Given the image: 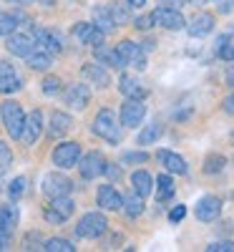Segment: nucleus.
<instances>
[{"label": "nucleus", "instance_id": "c03bdc74", "mask_svg": "<svg viewBox=\"0 0 234 252\" xmlns=\"http://www.w3.org/2000/svg\"><path fill=\"white\" fill-rule=\"evenodd\" d=\"M156 3L159 5H164V8H184V3H186V0H156Z\"/></svg>", "mask_w": 234, "mask_h": 252}, {"label": "nucleus", "instance_id": "e433bc0d", "mask_svg": "<svg viewBox=\"0 0 234 252\" xmlns=\"http://www.w3.org/2000/svg\"><path fill=\"white\" fill-rule=\"evenodd\" d=\"M40 86H43V94L46 96H56V94H60V78L58 76H46Z\"/></svg>", "mask_w": 234, "mask_h": 252}, {"label": "nucleus", "instance_id": "de8ad7c7", "mask_svg": "<svg viewBox=\"0 0 234 252\" xmlns=\"http://www.w3.org/2000/svg\"><path fill=\"white\" fill-rule=\"evenodd\" d=\"M222 106H224V111H227V114H234V94L224 98V103H222Z\"/></svg>", "mask_w": 234, "mask_h": 252}, {"label": "nucleus", "instance_id": "c9c22d12", "mask_svg": "<svg viewBox=\"0 0 234 252\" xmlns=\"http://www.w3.org/2000/svg\"><path fill=\"white\" fill-rule=\"evenodd\" d=\"M26 189H28V179H26V177H15V179L10 182V187H8V194H10L13 199H18V197L26 194Z\"/></svg>", "mask_w": 234, "mask_h": 252}, {"label": "nucleus", "instance_id": "8fccbe9b", "mask_svg": "<svg viewBox=\"0 0 234 252\" xmlns=\"http://www.w3.org/2000/svg\"><path fill=\"white\" fill-rule=\"evenodd\" d=\"M126 3H129L131 8H144V5H146V0H126Z\"/></svg>", "mask_w": 234, "mask_h": 252}, {"label": "nucleus", "instance_id": "393cba45", "mask_svg": "<svg viewBox=\"0 0 234 252\" xmlns=\"http://www.w3.org/2000/svg\"><path fill=\"white\" fill-rule=\"evenodd\" d=\"M118 89H121V94H123L126 98H144V96H146V89L141 86V81L134 78V76H129V73L121 76Z\"/></svg>", "mask_w": 234, "mask_h": 252}, {"label": "nucleus", "instance_id": "c85d7f7f", "mask_svg": "<svg viewBox=\"0 0 234 252\" xmlns=\"http://www.w3.org/2000/svg\"><path fill=\"white\" fill-rule=\"evenodd\" d=\"M121 209L126 212V217H131V220H134V217H139V215L144 212V197H141V194H136L134 189H131V192L121 199Z\"/></svg>", "mask_w": 234, "mask_h": 252}, {"label": "nucleus", "instance_id": "a211bd4d", "mask_svg": "<svg viewBox=\"0 0 234 252\" xmlns=\"http://www.w3.org/2000/svg\"><path fill=\"white\" fill-rule=\"evenodd\" d=\"M81 73H83V78H86L91 86H96V89H106V86L111 83L109 71H106V66H101V63H86V66L81 68Z\"/></svg>", "mask_w": 234, "mask_h": 252}, {"label": "nucleus", "instance_id": "f3484780", "mask_svg": "<svg viewBox=\"0 0 234 252\" xmlns=\"http://www.w3.org/2000/svg\"><path fill=\"white\" fill-rule=\"evenodd\" d=\"M96 199H98V207L106 209V212H118L123 197L118 194V189H116L114 184H103V187H98Z\"/></svg>", "mask_w": 234, "mask_h": 252}, {"label": "nucleus", "instance_id": "412c9836", "mask_svg": "<svg viewBox=\"0 0 234 252\" xmlns=\"http://www.w3.org/2000/svg\"><path fill=\"white\" fill-rule=\"evenodd\" d=\"M73 129V119L63 111H53L51 114V124H48V136L58 139V136H66Z\"/></svg>", "mask_w": 234, "mask_h": 252}, {"label": "nucleus", "instance_id": "603ef678", "mask_svg": "<svg viewBox=\"0 0 234 252\" xmlns=\"http://www.w3.org/2000/svg\"><path fill=\"white\" fill-rule=\"evenodd\" d=\"M3 250H8V237L0 235V252H3Z\"/></svg>", "mask_w": 234, "mask_h": 252}, {"label": "nucleus", "instance_id": "1a4fd4ad", "mask_svg": "<svg viewBox=\"0 0 234 252\" xmlns=\"http://www.w3.org/2000/svg\"><path fill=\"white\" fill-rule=\"evenodd\" d=\"M116 51L126 61V66H136L139 71L146 68V53H144L141 43H134V40H121V43L116 46Z\"/></svg>", "mask_w": 234, "mask_h": 252}, {"label": "nucleus", "instance_id": "423d86ee", "mask_svg": "<svg viewBox=\"0 0 234 252\" xmlns=\"http://www.w3.org/2000/svg\"><path fill=\"white\" fill-rule=\"evenodd\" d=\"M81 159V144L78 141H63L53 149V164L60 169H71Z\"/></svg>", "mask_w": 234, "mask_h": 252}, {"label": "nucleus", "instance_id": "79ce46f5", "mask_svg": "<svg viewBox=\"0 0 234 252\" xmlns=\"http://www.w3.org/2000/svg\"><path fill=\"white\" fill-rule=\"evenodd\" d=\"M184 215H186V207H184V204H176L172 212H169V220H172V222H181Z\"/></svg>", "mask_w": 234, "mask_h": 252}, {"label": "nucleus", "instance_id": "72a5a7b5", "mask_svg": "<svg viewBox=\"0 0 234 252\" xmlns=\"http://www.w3.org/2000/svg\"><path fill=\"white\" fill-rule=\"evenodd\" d=\"M43 250H46V252H73L76 247H73V242H68V240L51 237V240L43 242Z\"/></svg>", "mask_w": 234, "mask_h": 252}, {"label": "nucleus", "instance_id": "39448f33", "mask_svg": "<svg viewBox=\"0 0 234 252\" xmlns=\"http://www.w3.org/2000/svg\"><path fill=\"white\" fill-rule=\"evenodd\" d=\"M30 35L35 40L38 48H43L48 53H60L63 51V38L58 31H51V28H40V26H30Z\"/></svg>", "mask_w": 234, "mask_h": 252}, {"label": "nucleus", "instance_id": "9b49d317", "mask_svg": "<svg viewBox=\"0 0 234 252\" xmlns=\"http://www.w3.org/2000/svg\"><path fill=\"white\" fill-rule=\"evenodd\" d=\"M151 18H154V23L156 26H161V28H166V31H181L186 23H184V15L176 10V8H164V5H159L154 13H151Z\"/></svg>", "mask_w": 234, "mask_h": 252}, {"label": "nucleus", "instance_id": "ddd939ff", "mask_svg": "<svg viewBox=\"0 0 234 252\" xmlns=\"http://www.w3.org/2000/svg\"><path fill=\"white\" fill-rule=\"evenodd\" d=\"M63 101H66V106L81 111V109L88 106V101H91V89L83 86V83H71V86L63 91Z\"/></svg>", "mask_w": 234, "mask_h": 252}, {"label": "nucleus", "instance_id": "2eb2a0df", "mask_svg": "<svg viewBox=\"0 0 234 252\" xmlns=\"http://www.w3.org/2000/svg\"><path fill=\"white\" fill-rule=\"evenodd\" d=\"M40 131H43V114H40V111L35 109V111H30V114L26 116V121H23V131H20V141L28 144V146H33V144L38 141Z\"/></svg>", "mask_w": 234, "mask_h": 252}, {"label": "nucleus", "instance_id": "f257e3e1", "mask_svg": "<svg viewBox=\"0 0 234 252\" xmlns=\"http://www.w3.org/2000/svg\"><path fill=\"white\" fill-rule=\"evenodd\" d=\"M91 131H93L96 136L106 139L109 144H118L121 136H123V126H121L118 116H116L111 109H101L98 116H96L93 124H91Z\"/></svg>", "mask_w": 234, "mask_h": 252}, {"label": "nucleus", "instance_id": "a19ab883", "mask_svg": "<svg viewBox=\"0 0 234 252\" xmlns=\"http://www.w3.org/2000/svg\"><path fill=\"white\" fill-rule=\"evenodd\" d=\"M134 26H136L139 31H148V28L154 26V18H151V13H148V15H141V18H136V20H134Z\"/></svg>", "mask_w": 234, "mask_h": 252}, {"label": "nucleus", "instance_id": "bb28decb", "mask_svg": "<svg viewBox=\"0 0 234 252\" xmlns=\"http://www.w3.org/2000/svg\"><path fill=\"white\" fill-rule=\"evenodd\" d=\"M91 15H93V26H96L101 33H114L116 23H114V18H111V13H109V5H96Z\"/></svg>", "mask_w": 234, "mask_h": 252}, {"label": "nucleus", "instance_id": "58836bf2", "mask_svg": "<svg viewBox=\"0 0 234 252\" xmlns=\"http://www.w3.org/2000/svg\"><path fill=\"white\" fill-rule=\"evenodd\" d=\"M121 159H123L126 164H146V161H148V154H146V152H126Z\"/></svg>", "mask_w": 234, "mask_h": 252}, {"label": "nucleus", "instance_id": "ea45409f", "mask_svg": "<svg viewBox=\"0 0 234 252\" xmlns=\"http://www.w3.org/2000/svg\"><path fill=\"white\" fill-rule=\"evenodd\" d=\"M206 252H234V242H229V240L211 242V245L206 247Z\"/></svg>", "mask_w": 234, "mask_h": 252}, {"label": "nucleus", "instance_id": "a878e982", "mask_svg": "<svg viewBox=\"0 0 234 252\" xmlns=\"http://www.w3.org/2000/svg\"><path fill=\"white\" fill-rule=\"evenodd\" d=\"M131 189L136 194H141L144 199L154 192V179H151V174L148 172H144V169H139V172H134L131 174Z\"/></svg>", "mask_w": 234, "mask_h": 252}, {"label": "nucleus", "instance_id": "20e7f679", "mask_svg": "<svg viewBox=\"0 0 234 252\" xmlns=\"http://www.w3.org/2000/svg\"><path fill=\"white\" fill-rule=\"evenodd\" d=\"M73 209H76V204H73V199H71L68 194H66V197H53L51 204L46 207L43 217H46V222H51V224H63V222L73 215Z\"/></svg>", "mask_w": 234, "mask_h": 252}, {"label": "nucleus", "instance_id": "4be33fe9", "mask_svg": "<svg viewBox=\"0 0 234 252\" xmlns=\"http://www.w3.org/2000/svg\"><path fill=\"white\" fill-rule=\"evenodd\" d=\"M211 31H214V15H209V13H199L194 20H191V26H189V35L191 38H206Z\"/></svg>", "mask_w": 234, "mask_h": 252}, {"label": "nucleus", "instance_id": "37998d69", "mask_svg": "<svg viewBox=\"0 0 234 252\" xmlns=\"http://www.w3.org/2000/svg\"><path fill=\"white\" fill-rule=\"evenodd\" d=\"M103 174H109L111 179H121V169H118L116 164H109V161H106V169H103Z\"/></svg>", "mask_w": 234, "mask_h": 252}, {"label": "nucleus", "instance_id": "3c124183", "mask_svg": "<svg viewBox=\"0 0 234 252\" xmlns=\"http://www.w3.org/2000/svg\"><path fill=\"white\" fill-rule=\"evenodd\" d=\"M5 3H10V5H28L30 0H5Z\"/></svg>", "mask_w": 234, "mask_h": 252}, {"label": "nucleus", "instance_id": "473e14b6", "mask_svg": "<svg viewBox=\"0 0 234 252\" xmlns=\"http://www.w3.org/2000/svg\"><path fill=\"white\" fill-rule=\"evenodd\" d=\"M161 134H164L161 124H156V121H154V124H148L146 129L139 134V144H141V146H146V144H154V141H156Z\"/></svg>", "mask_w": 234, "mask_h": 252}, {"label": "nucleus", "instance_id": "b1692460", "mask_svg": "<svg viewBox=\"0 0 234 252\" xmlns=\"http://www.w3.org/2000/svg\"><path fill=\"white\" fill-rule=\"evenodd\" d=\"M18 224V207L15 204H0V235L8 237Z\"/></svg>", "mask_w": 234, "mask_h": 252}, {"label": "nucleus", "instance_id": "dca6fc26", "mask_svg": "<svg viewBox=\"0 0 234 252\" xmlns=\"http://www.w3.org/2000/svg\"><path fill=\"white\" fill-rule=\"evenodd\" d=\"M20 86L23 83H20L15 66L8 61H0V94H15V91H20Z\"/></svg>", "mask_w": 234, "mask_h": 252}, {"label": "nucleus", "instance_id": "aec40b11", "mask_svg": "<svg viewBox=\"0 0 234 252\" xmlns=\"http://www.w3.org/2000/svg\"><path fill=\"white\" fill-rule=\"evenodd\" d=\"M156 159L164 164V169H166V172H172V174L184 177V174L189 172V164L184 161V157H179V154H174V152H166V149H161V152L156 154Z\"/></svg>", "mask_w": 234, "mask_h": 252}, {"label": "nucleus", "instance_id": "09e8293b", "mask_svg": "<svg viewBox=\"0 0 234 252\" xmlns=\"http://www.w3.org/2000/svg\"><path fill=\"white\" fill-rule=\"evenodd\" d=\"M224 78H227V86H232V89H234V66H229V68H227Z\"/></svg>", "mask_w": 234, "mask_h": 252}, {"label": "nucleus", "instance_id": "5701e85b", "mask_svg": "<svg viewBox=\"0 0 234 252\" xmlns=\"http://www.w3.org/2000/svg\"><path fill=\"white\" fill-rule=\"evenodd\" d=\"M96 61L101 63V66H111V68H116V71L126 68V61L118 56V51H116V48H106L103 43L96 46Z\"/></svg>", "mask_w": 234, "mask_h": 252}, {"label": "nucleus", "instance_id": "6ab92c4d", "mask_svg": "<svg viewBox=\"0 0 234 252\" xmlns=\"http://www.w3.org/2000/svg\"><path fill=\"white\" fill-rule=\"evenodd\" d=\"M73 35L81 40V43H86V46H101L103 43V38H106V33H101L93 23H76L73 26Z\"/></svg>", "mask_w": 234, "mask_h": 252}, {"label": "nucleus", "instance_id": "49530a36", "mask_svg": "<svg viewBox=\"0 0 234 252\" xmlns=\"http://www.w3.org/2000/svg\"><path fill=\"white\" fill-rule=\"evenodd\" d=\"M234 10V0H219V13H232Z\"/></svg>", "mask_w": 234, "mask_h": 252}, {"label": "nucleus", "instance_id": "6e6552de", "mask_svg": "<svg viewBox=\"0 0 234 252\" xmlns=\"http://www.w3.org/2000/svg\"><path fill=\"white\" fill-rule=\"evenodd\" d=\"M71 189H73V182L68 179V177H63V174H58V172H51V174H46L43 177V194L46 197H66V194H71Z\"/></svg>", "mask_w": 234, "mask_h": 252}, {"label": "nucleus", "instance_id": "864d4df0", "mask_svg": "<svg viewBox=\"0 0 234 252\" xmlns=\"http://www.w3.org/2000/svg\"><path fill=\"white\" fill-rule=\"evenodd\" d=\"M38 3H40V5H48V8H51V5H56V0H38Z\"/></svg>", "mask_w": 234, "mask_h": 252}, {"label": "nucleus", "instance_id": "5fc2aeb1", "mask_svg": "<svg viewBox=\"0 0 234 252\" xmlns=\"http://www.w3.org/2000/svg\"><path fill=\"white\" fill-rule=\"evenodd\" d=\"M232 61H234V43H232Z\"/></svg>", "mask_w": 234, "mask_h": 252}, {"label": "nucleus", "instance_id": "4468645a", "mask_svg": "<svg viewBox=\"0 0 234 252\" xmlns=\"http://www.w3.org/2000/svg\"><path fill=\"white\" fill-rule=\"evenodd\" d=\"M78 169H81V177L83 179H96L103 174L106 169V159L98 154V152H88L86 157L78 159Z\"/></svg>", "mask_w": 234, "mask_h": 252}, {"label": "nucleus", "instance_id": "9d476101", "mask_svg": "<svg viewBox=\"0 0 234 252\" xmlns=\"http://www.w3.org/2000/svg\"><path fill=\"white\" fill-rule=\"evenodd\" d=\"M8 40H5V48L13 53V56H18V58H28L33 51H35V40H33V35L30 33H10V35H5Z\"/></svg>", "mask_w": 234, "mask_h": 252}, {"label": "nucleus", "instance_id": "f704fd0d", "mask_svg": "<svg viewBox=\"0 0 234 252\" xmlns=\"http://www.w3.org/2000/svg\"><path fill=\"white\" fill-rule=\"evenodd\" d=\"M224 164H227V159H224L222 154L206 157V161H204V174H219V172L224 169Z\"/></svg>", "mask_w": 234, "mask_h": 252}, {"label": "nucleus", "instance_id": "7ed1b4c3", "mask_svg": "<svg viewBox=\"0 0 234 252\" xmlns=\"http://www.w3.org/2000/svg\"><path fill=\"white\" fill-rule=\"evenodd\" d=\"M0 116H3V126L5 131L13 136V139H20V131H23V121H26V114L20 109L18 101H5L0 106Z\"/></svg>", "mask_w": 234, "mask_h": 252}, {"label": "nucleus", "instance_id": "cd10ccee", "mask_svg": "<svg viewBox=\"0 0 234 252\" xmlns=\"http://www.w3.org/2000/svg\"><path fill=\"white\" fill-rule=\"evenodd\" d=\"M26 61H28V66H30L33 71H48V68L53 66V53H48V51H43V48L35 46V51H33Z\"/></svg>", "mask_w": 234, "mask_h": 252}, {"label": "nucleus", "instance_id": "4c0bfd02", "mask_svg": "<svg viewBox=\"0 0 234 252\" xmlns=\"http://www.w3.org/2000/svg\"><path fill=\"white\" fill-rule=\"evenodd\" d=\"M10 161H13V152H10V146H8L5 141H0V172L8 169Z\"/></svg>", "mask_w": 234, "mask_h": 252}, {"label": "nucleus", "instance_id": "f8f14e48", "mask_svg": "<svg viewBox=\"0 0 234 252\" xmlns=\"http://www.w3.org/2000/svg\"><path fill=\"white\" fill-rule=\"evenodd\" d=\"M219 212H222V199L214 197V194H204V197L194 204V215H197V220H202V222H214V220L219 217Z\"/></svg>", "mask_w": 234, "mask_h": 252}, {"label": "nucleus", "instance_id": "2f4dec72", "mask_svg": "<svg viewBox=\"0 0 234 252\" xmlns=\"http://www.w3.org/2000/svg\"><path fill=\"white\" fill-rule=\"evenodd\" d=\"M156 184H159V192H156V197L161 199V202H166L169 197H174V179L169 177V174H159L156 177Z\"/></svg>", "mask_w": 234, "mask_h": 252}, {"label": "nucleus", "instance_id": "7c9ffc66", "mask_svg": "<svg viewBox=\"0 0 234 252\" xmlns=\"http://www.w3.org/2000/svg\"><path fill=\"white\" fill-rule=\"evenodd\" d=\"M109 13H111L116 26H126L131 20V5L129 3H111L109 5Z\"/></svg>", "mask_w": 234, "mask_h": 252}, {"label": "nucleus", "instance_id": "a18cd8bd", "mask_svg": "<svg viewBox=\"0 0 234 252\" xmlns=\"http://www.w3.org/2000/svg\"><path fill=\"white\" fill-rule=\"evenodd\" d=\"M229 40H232V33H224V35H219V40H217V48H214V51H217V56H219V51H222V48L229 43Z\"/></svg>", "mask_w": 234, "mask_h": 252}, {"label": "nucleus", "instance_id": "c756f323", "mask_svg": "<svg viewBox=\"0 0 234 252\" xmlns=\"http://www.w3.org/2000/svg\"><path fill=\"white\" fill-rule=\"evenodd\" d=\"M18 23H28V18L23 13H5L0 15V35H10L18 31Z\"/></svg>", "mask_w": 234, "mask_h": 252}, {"label": "nucleus", "instance_id": "0eeeda50", "mask_svg": "<svg viewBox=\"0 0 234 252\" xmlns=\"http://www.w3.org/2000/svg\"><path fill=\"white\" fill-rule=\"evenodd\" d=\"M146 116V106H144V101L141 98H126L123 101V106H121V126L123 129H134V126H139Z\"/></svg>", "mask_w": 234, "mask_h": 252}, {"label": "nucleus", "instance_id": "f03ea898", "mask_svg": "<svg viewBox=\"0 0 234 252\" xmlns=\"http://www.w3.org/2000/svg\"><path fill=\"white\" fill-rule=\"evenodd\" d=\"M106 229H109V220H106L101 212H88V215H83L81 222L76 224V235L83 237V240H96L106 232Z\"/></svg>", "mask_w": 234, "mask_h": 252}]
</instances>
